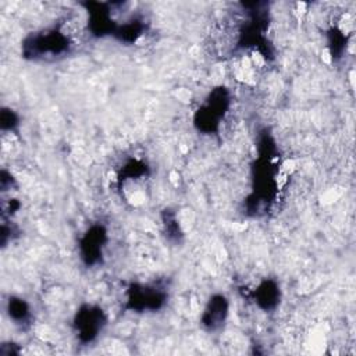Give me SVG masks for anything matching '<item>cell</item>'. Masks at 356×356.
I'll use <instances>...</instances> for the list:
<instances>
[{"mask_svg": "<svg viewBox=\"0 0 356 356\" xmlns=\"http://www.w3.org/2000/svg\"><path fill=\"white\" fill-rule=\"evenodd\" d=\"M104 239H106V231L100 225L92 227L90 231L86 232L85 238L82 239L81 252H82V257L86 260L88 264L95 263L99 259V256H102Z\"/></svg>", "mask_w": 356, "mask_h": 356, "instance_id": "3957f363", "label": "cell"}, {"mask_svg": "<svg viewBox=\"0 0 356 356\" xmlns=\"http://www.w3.org/2000/svg\"><path fill=\"white\" fill-rule=\"evenodd\" d=\"M280 291L275 282L266 281L257 289V302L263 309H271L277 305Z\"/></svg>", "mask_w": 356, "mask_h": 356, "instance_id": "5b68a950", "label": "cell"}, {"mask_svg": "<svg viewBox=\"0 0 356 356\" xmlns=\"http://www.w3.org/2000/svg\"><path fill=\"white\" fill-rule=\"evenodd\" d=\"M28 306L24 300H11L10 302V314L15 320H24L28 316Z\"/></svg>", "mask_w": 356, "mask_h": 356, "instance_id": "8992f818", "label": "cell"}, {"mask_svg": "<svg viewBox=\"0 0 356 356\" xmlns=\"http://www.w3.org/2000/svg\"><path fill=\"white\" fill-rule=\"evenodd\" d=\"M164 300V293L156 288H145L132 289L129 295V303L132 309L145 310V309H157L161 306Z\"/></svg>", "mask_w": 356, "mask_h": 356, "instance_id": "277c9868", "label": "cell"}, {"mask_svg": "<svg viewBox=\"0 0 356 356\" xmlns=\"http://www.w3.org/2000/svg\"><path fill=\"white\" fill-rule=\"evenodd\" d=\"M104 314L99 307L86 306L85 309L78 312L75 318V328L78 331L79 339L82 342L93 341L104 325Z\"/></svg>", "mask_w": 356, "mask_h": 356, "instance_id": "6da1fadb", "label": "cell"}, {"mask_svg": "<svg viewBox=\"0 0 356 356\" xmlns=\"http://www.w3.org/2000/svg\"><path fill=\"white\" fill-rule=\"evenodd\" d=\"M228 316V302L227 299L222 296V295H216L213 296L204 312H203V316H202V324L207 328V330H217L220 328L225 318Z\"/></svg>", "mask_w": 356, "mask_h": 356, "instance_id": "7a4b0ae2", "label": "cell"}]
</instances>
